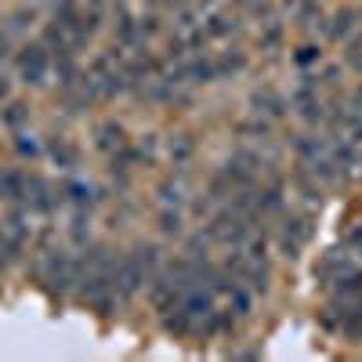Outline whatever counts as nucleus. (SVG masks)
<instances>
[{"label": "nucleus", "mask_w": 362, "mask_h": 362, "mask_svg": "<svg viewBox=\"0 0 362 362\" xmlns=\"http://www.w3.org/2000/svg\"><path fill=\"white\" fill-rule=\"evenodd\" d=\"M87 80H90V87H95V95H98V98H112V95H119V90H127V87H131L124 66H119V58H116L112 51L98 54L95 62H90Z\"/></svg>", "instance_id": "obj_1"}, {"label": "nucleus", "mask_w": 362, "mask_h": 362, "mask_svg": "<svg viewBox=\"0 0 362 362\" xmlns=\"http://www.w3.org/2000/svg\"><path fill=\"white\" fill-rule=\"evenodd\" d=\"M206 235V243H221V247H239V243H247V235H250V218L243 214H235V210H218L214 218L206 221L203 228Z\"/></svg>", "instance_id": "obj_2"}, {"label": "nucleus", "mask_w": 362, "mask_h": 362, "mask_svg": "<svg viewBox=\"0 0 362 362\" xmlns=\"http://www.w3.org/2000/svg\"><path fill=\"white\" fill-rule=\"evenodd\" d=\"M40 276L47 283L51 293H66L73 283H76V261L58 247V250H47L44 254V264H40Z\"/></svg>", "instance_id": "obj_3"}, {"label": "nucleus", "mask_w": 362, "mask_h": 362, "mask_svg": "<svg viewBox=\"0 0 362 362\" xmlns=\"http://www.w3.org/2000/svg\"><path fill=\"white\" fill-rule=\"evenodd\" d=\"M145 283H148V268L141 264L138 250H134V254H127L124 261H116V268H112V290H116L119 297H124V300H131Z\"/></svg>", "instance_id": "obj_4"}, {"label": "nucleus", "mask_w": 362, "mask_h": 362, "mask_svg": "<svg viewBox=\"0 0 362 362\" xmlns=\"http://www.w3.org/2000/svg\"><path fill=\"white\" fill-rule=\"evenodd\" d=\"M18 66V76L29 83V87H44L47 83V73H51V54L44 44H25L15 58Z\"/></svg>", "instance_id": "obj_5"}, {"label": "nucleus", "mask_w": 362, "mask_h": 362, "mask_svg": "<svg viewBox=\"0 0 362 362\" xmlns=\"http://www.w3.org/2000/svg\"><path fill=\"white\" fill-rule=\"evenodd\" d=\"M308 235H312L308 218H290V221L279 228V250H283L286 257H300V247L308 243Z\"/></svg>", "instance_id": "obj_6"}, {"label": "nucleus", "mask_w": 362, "mask_h": 362, "mask_svg": "<svg viewBox=\"0 0 362 362\" xmlns=\"http://www.w3.org/2000/svg\"><path fill=\"white\" fill-rule=\"evenodd\" d=\"M95 145L102 148V153H109V156H116L119 148H127L124 124H116V119H102V124L95 127Z\"/></svg>", "instance_id": "obj_7"}, {"label": "nucleus", "mask_w": 362, "mask_h": 362, "mask_svg": "<svg viewBox=\"0 0 362 362\" xmlns=\"http://www.w3.org/2000/svg\"><path fill=\"white\" fill-rule=\"evenodd\" d=\"M250 105H254V112L264 116V119L286 116V98L279 95V90H272V87H257L254 95H250Z\"/></svg>", "instance_id": "obj_8"}, {"label": "nucleus", "mask_w": 362, "mask_h": 362, "mask_svg": "<svg viewBox=\"0 0 362 362\" xmlns=\"http://www.w3.org/2000/svg\"><path fill=\"white\" fill-rule=\"evenodd\" d=\"M203 29H206V37L225 40V37H235L239 29H243V22H239V15H228V11H210Z\"/></svg>", "instance_id": "obj_9"}, {"label": "nucleus", "mask_w": 362, "mask_h": 362, "mask_svg": "<svg viewBox=\"0 0 362 362\" xmlns=\"http://www.w3.org/2000/svg\"><path fill=\"white\" fill-rule=\"evenodd\" d=\"M167 156H170V163H174L177 170H185V167L192 163V156H196L192 134H170V138H167Z\"/></svg>", "instance_id": "obj_10"}, {"label": "nucleus", "mask_w": 362, "mask_h": 362, "mask_svg": "<svg viewBox=\"0 0 362 362\" xmlns=\"http://www.w3.org/2000/svg\"><path fill=\"white\" fill-rule=\"evenodd\" d=\"M293 15H297V25L308 29V33H312V29H326V11H322L319 0H297Z\"/></svg>", "instance_id": "obj_11"}, {"label": "nucleus", "mask_w": 362, "mask_h": 362, "mask_svg": "<svg viewBox=\"0 0 362 362\" xmlns=\"http://www.w3.org/2000/svg\"><path fill=\"white\" fill-rule=\"evenodd\" d=\"M326 33L334 37V40H348V37H355V33H358V11L341 8V11L334 15V22L326 25Z\"/></svg>", "instance_id": "obj_12"}, {"label": "nucleus", "mask_w": 362, "mask_h": 362, "mask_svg": "<svg viewBox=\"0 0 362 362\" xmlns=\"http://www.w3.org/2000/svg\"><path fill=\"white\" fill-rule=\"evenodd\" d=\"M25 203L33 210H40V214H47V210L54 206L51 203V189H47L44 177H25Z\"/></svg>", "instance_id": "obj_13"}, {"label": "nucleus", "mask_w": 362, "mask_h": 362, "mask_svg": "<svg viewBox=\"0 0 362 362\" xmlns=\"http://www.w3.org/2000/svg\"><path fill=\"white\" fill-rule=\"evenodd\" d=\"M243 69H247V54L235 51V47L214 58V76H218V80H221V76H239Z\"/></svg>", "instance_id": "obj_14"}, {"label": "nucleus", "mask_w": 362, "mask_h": 362, "mask_svg": "<svg viewBox=\"0 0 362 362\" xmlns=\"http://www.w3.org/2000/svg\"><path fill=\"white\" fill-rule=\"evenodd\" d=\"M160 203L163 206H181V203H185V181H181V177L163 181V185H160Z\"/></svg>", "instance_id": "obj_15"}, {"label": "nucleus", "mask_w": 362, "mask_h": 362, "mask_svg": "<svg viewBox=\"0 0 362 362\" xmlns=\"http://www.w3.org/2000/svg\"><path fill=\"white\" fill-rule=\"evenodd\" d=\"M279 40H283V25L268 15V18H264V29H261V51H268V54H272V51L279 47Z\"/></svg>", "instance_id": "obj_16"}, {"label": "nucleus", "mask_w": 362, "mask_h": 362, "mask_svg": "<svg viewBox=\"0 0 362 362\" xmlns=\"http://www.w3.org/2000/svg\"><path fill=\"white\" fill-rule=\"evenodd\" d=\"M51 156H54L58 167H66V170L76 167V153H73V145H69L66 138H54V141H51Z\"/></svg>", "instance_id": "obj_17"}, {"label": "nucleus", "mask_w": 362, "mask_h": 362, "mask_svg": "<svg viewBox=\"0 0 362 362\" xmlns=\"http://www.w3.org/2000/svg\"><path fill=\"white\" fill-rule=\"evenodd\" d=\"M66 196H69V203H73L76 210H87V206H90V185H87V181H69Z\"/></svg>", "instance_id": "obj_18"}, {"label": "nucleus", "mask_w": 362, "mask_h": 362, "mask_svg": "<svg viewBox=\"0 0 362 362\" xmlns=\"http://www.w3.org/2000/svg\"><path fill=\"white\" fill-rule=\"evenodd\" d=\"M239 134L268 138V134H272V119H264V116H257V112H254V119H243V124H239Z\"/></svg>", "instance_id": "obj_19"}, {"label": "nucleus", "mask_w": 362, "mask_h": 362, "mask_svg": "<svg viewBox=\"0 0 362 362\" xmlns=\"http://www.w3.org/2000/svg\"><path fill=\"white\" fill-rule=\"evenodd\" d=\"M160 228H163L167 235H181V232H185V228H181V206H163Z\"/></svg>", "instance_id": "obj_20"}, {"label": "nucleus", "mask_w": 362, "mask_h": 362, "mask_svg": "<svg viewBox=\"0 0 362 362\" xmlns=\"http://www.w3.org/2000/svg\"><path fill=\"white\" fill-rule=\"evenodd\" d=\"M25 119H29V109H25L22 102H11V105L4 109V124H8V127H15V131L25 124Z\"/></svg>", "instance_id": "obj_21"}, {"label": "nucleus", "mask_w": 362, "mask_h": 362, "mask_svg": "<svg viewBox=\"0 0 362 362\" xmlns=\"http://www.w3.org/2000/svg\"><path fill=\"white\" fill-rule=\"evenodd\" d=\"M228 297H232L235 315H239V319H247V315H250V293H247V290H239V286H232V290H228Z\"/></svg>", "instance_id": "obj_22"}, {"label": "nucleus", "mask_w": 362, "mask_h": 362, "mask_svg": "<svg viewBox=\"0 0 362 362\" xmlns=\"http://www.w3.org/2000/svg\"><path fill=\"white\" fill-rule=\"evenodd\" d=\"M15 148L22 156H40V141L33 138V134H25V131H18V141H15Z\"/></svg>", "instance_id": "obj_23"}, {"label": "nucleus", "mask_w": 362, "mask_h": 362, "mask_svg": "<svg viewBox=\"0 0 362 362\" xmlns=\"http://www.w3.org/2000/svg\"><path fill=\"white\" fill-rule=\"evenodd\" d=\"M319 58H322V51L315 44H305L297 51V66H312V62H319Z\"/></svg>", "instance_id": "obj_24"}, {"label": "nucleus", "mask_w": 362, "mask_h": 362, "mask_svg": "<svg viewBox=\"0 0 362 362\" xmlns=\"http://www.w3.org/2000/svg\"><path fill=\"white\" fill-rule=\"evenodd\" d=\"M15 250H18V247L11 243V239H8V232H0V264H8Z\"/></svg>", "instance_id": "obj_25"}, {"label": "nucleus", "mask_w": 362, "mask_h": 362, "mask_svg": "<svg viewBox=\"0 0 362 362\" xmlns=\"http://www.w3.org/2000/svg\"><path fill=\"white\" fill-rule=\"evenodd\" d=\"M348 247H351V250H355V254H362V225H358V228H351V232H348Z\"/></svg>", "instance_id": "obj_26"}, {"label": "nucleus", "mask_w": 362, "mask_h": 362, "mask_svg": "<svg viewBox=\"0 0 362 362\" xmlns=\"http://www.w3.org/2000/svg\"><path fill=\"white\" fill-rule=\"evenodd\" d=\"M0 98H8V80H4V73H0Z\"/></svg>", "instance_id": "obj_27"}]
</instances>
